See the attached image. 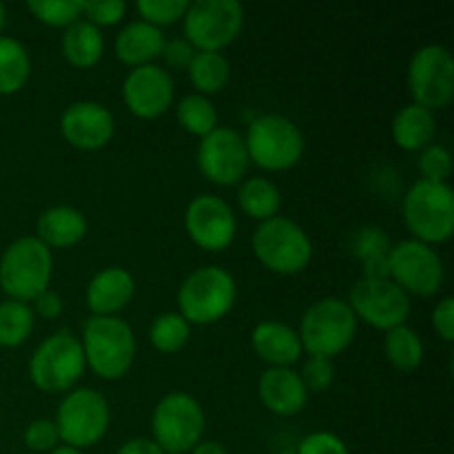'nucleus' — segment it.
I'll list each match as a JSON object with an SVG mask.
<instances>
[{"instance_id": "f257e3e1", "label": "nucleus", "mask_w": 454, "mask_h": 454, "mask_svg": "<svg viewBox=\"0 0 454 454\" xmlns=\"http://www.w3.org/2000/svg\"><path fill=\"white\" fill-rule=\"evenodd\" d=\"M301 348L310 357L331 359L344 353L357 335V317L341 297H324L304 313L300 324Z\"/></svg>"}, {"instance_id": "f03ea898", "label": "nucleus", "mask_w": 454, "mask_h": 454, "mask_svg": "<svg viewBox=\"0 0 454 454\" xmlns=\"http://www.w3.org/2000/svg\"><path fill=\"white\" fill-rule=\"evenodd\" d=\"M84 362L102 380H120L136 362V335L120 317L87 319L80 340Z\"/></svg>"}, {"instance_id": "7ed1b4c3", "label": "nucleus", "mask_w": 454, "mask_h": 454, "mask_svg": "<svg viewBox=\"0 0 454 454\" xmlns=\"http://www.w3.org/2000/svg\"><path fill=\"white\" fill-rule=\"evenodd\" d=\"M53 273L51 248L38 238H20L0 257V286L9 300L34 301L49 288Z\"/></svg>"}, {"instance_id": "20e7f679", "label": "nucleus", "mask_w": 454, "mask_h": 454, "mask_svg": "<svg viewBox=\"0 0 454 454\" xmlns=\"http://www.w3.org/2000/svg\"><path fill=\"white\" fill-rule=\"evenodd\" d=\"M403 220L415 239L428 244L448 242L454 233V193L446 182L419 180L403 198Z\"/></svg>"}, {"instance_id": "39448f33", "label": "nucleus", "mask_w": 454, "mask_h": 454, "mask_svg": "<svg viewBox=\"0 0 454 454\" xmlns=\"http://www.w3.org/2000/svg\"><path fill=\"white\" fill-rule=\"evenodd\" d=\"M238 297V284L229 270L220 266H202L195 269L182 282L177 291L180 315L189 324H215L233 309Z\"/></svg>"}, {"instance_id": "423d86ee", "label": "nucleus", "mask_w": 454, "mask_h": 454, "mask_svg": "<svg viewBox=\"0 0 454 454\" xmlns=\"http://www.w3.org/2000/svg\"><path fill=\"white\" fill-rule=\"evenodd\" d=\"M253 253L273 273L295 275L313 260V242L297 222L275 215L253 233Z\"/></svg>"}, {"instance_id": "0eeeda50", "label": "nucleus", "mask_w": 454, "mask_h": 454, "mask_svg": "<svg viewBox=\"0 0 454 454\" xmlns=\"http://www.w3.org/2000/svg\"><path fill=\"white\" fill-rule=\"evenodd\" d=\"M87 362L80 337L71 331H58L34 350L29 362V377L43 393H65L82 377Z\"/></svg>"}, {"instance_id": "6e6552de", "label": "nucleus", "mask_w": 454, "mask_h": 454, "mask_svg": "<svg viewBox=\"0 0 454 454\" xmlns=\"http://www.w3.org/2000/svg\"><path fill=\"white\" fill-rule=\"evenodd\" d=\"M247 153L251 162L264 171H286L295 167L304 153V136L293 120L266 114L248 124Z\"/></svg>"}, {"instance_id": "1a4fd4ad", "label": "nucleus", "mask_w": 454, "mask_h": 454, "mask_svg": "<svg viewBox=\"0 0 454 454\" xmlns=\"http://www.w3.org/2000/svg\"><path fill=\"white\" fill-rule=\"evenodd\" d=\"M182 20L186 43L195 51L220 53L242 31L244 9L238 0H195Z\"/></svg>"}, {"instance_id": "9d476101", "label": "nucleus", "mask_w": 454, "mask_h": 454, "mask_svg": "<svg viewBox=\"0 0 454 454\" xmlns=\"http://www.w3.org/2000/svg\"><path fill=\"white\" fill-rule=\"evenodd\" d=\"M111 424V411L106 399L93 388H75L65 395L58 408L56 428L60 442L82 450L91 448L106 434Z\"/></svg>"}, {"instance_id": "9b49d317", "label": "nucleus", "mask_w": 454, "mask_h": 454, "mask_svg": "<svg viewBox=\"0 0 454 454\" xmlns=\"http://www.w3.org/2000/svg\"><path fill=\"white\" fill-rule=\"evenodd\" d=\"M204 411L191 395L171 393L155 406L151 417L153 442L164 454H184L193 450L204 434Z\"/></svg>"}, {"instance_id": "f8f14e48", "label": "nucleus", "mask_w": 454, "mask_h": 454, "mask_svg": "<svg viewBox=\"0 0 454 454\" xmlns=\"http://www.w3.org/2000/svg\"><path fill=\"white\" fill-rule=\"evenodd\" d=\"M408 89L412 105L424 109H446L454 98V58L443 44L417 49L408 67Z\"/></svg>"}, {"instance_id": "ddd939ff", "label": "nucleus", "mask_w": 454, "mask_h": 454, "mask_svg": "<svg viewBox=\"0 0 454 454\" xmlns=\"http://www.w3.org/2000/svg\"><path fill=\"white\" fill-rule=\"evenodd\" d=\"M446 269L428 244L419 239H406L390 248L388 255V279H393L403 293L419 297H430L443 286Z\"/></svg>"}, {"instance_id": "4468645a", "label": "nucleus", "mask_w": 454, "mask_h": 454, "mask_svg": "<svg viewBox=\"0 0 454 454\" xmlns=\"http://www.w3.org/2000/svg\"><path fill=\"white\" fill-rule=\"evenodd\" d=\"M348 306L355 317L364 319L377 331L403 326L411 315V297L393 279L362 278L350 291Z\"/></svg>"}, {"instance_id": "2eb2a0df", "label": "nucleus", "mask_w": 454, "mask_h": 454, "mask_svg": "<svg viewBox=\"0 0 454 454\" xmlns=\"http://www.w3.org/2000/svg\"><path fill=\"white\" fill-rule=\"evenodd\" d=\"M248 164L251 160H248L244 137L233 129L217 127L200 142L198 167L213 184H238L247 176Z\"/></svg>"}, {"instance_id": "dca6fc26", "label": "nucleus", "mask_w": 454, "mask_h": 454, "mask_svg": "<svg viewBox=\"0 0 454 454\" xmlns=\"http://www.w3.org/2000/svg\"><path fill=\"white\" fill-rule=\"evenodd\" d=\"M184 226L193 244L204 251H224L233 244L238 220L229 204L217 195H198L189 202Z\"/></svg>"}, {"instance_id": "f3484780", "label": "nucleus", "mask_w": 454, "mask_h": 454, "mask_svg": "<svg viewBox=\"0 0 454 454\" xmlns=\"http://www.w3.org/2000/svg\"><path fill=\"white\" fill-rule=\"evenodd\" d=\"M124 105L133 115L153 120L167 114L173 102V78L158 65H145L133 69L122 84Z\"/></svg>"}, {"instance_id": "a211bd4d", "label": "nucleus", "mask_w": 454, "mask_h": 454, "mask_svg": "<svg viewBox=\"0 0 454 454\" xmlns=\"http://www.w3.org/2000/svg\"><path fill=\"white\" fill-rule=\"evenodd\" d=\"M60 131L71 146L82 151L102 149L111 142L115 122L105 105L93 100H80L67 106L60 118Z\"/></svg>"}, {"instance_id": "6ab92c4d", "label": "nucleus", "mask_w": 454, "mask_h": 454, "mask_svg": "<svg viewBox=\"0 0 454 454\" xmlns=\"http://www.w3.org/2000/svg\"><path fill=\"white\" fill-rule=\"evenodd\" d=\"M136 279L122 266H109L93 275L87 286V304L96 317H115L133 300Z\"/></svg>"}, {"instance_id": "aec40b11", "label": "nucleus", "mask_w": 454, "mask_h": 454, "mask_svg": "<svg viewBox=\"0 0 454 454\" xmlns=\"http://www.w3.org/2000/svg\"><path fill=\"white\" fill-rule=\"evenodd\" d=\"M260 399L275 415L291 417L304 411L309 390L293 368H269L260 377Z\"/></svg>"}, {"instance_id": "412c9836", "label": "nucleus", "mask_w": 454, "mask_h": 454, "mask_svg": "<svg viewBox=\"0 0 454 454\" xmlns=\"http://www.w3.org/2000/svg\"><path fill=\"white\" fill-rule=\"evenodd\" d=\"M253 350L270 368H291L301 357V341L295 328L278 319H266L253 328Z\"/></svg>"}, {"instance_id": "4be33fe9", "label": "nucleus", "mask_w": 454, "mask_h": 454, "mask_svg": "<svg viewBox=\"0 0 454 454\" xmlns=\"http://www.w3.org/2000/svg\"><path fill=\"white\" fill-rule=\"evenodd\" d=\"M164 43L167 40H164L162 29L145 20H137L124 27L118 34V38H115V56L124 65L137 69V67L153 65L155 58L162 56Z\"/></svg>"}, {"instance_id": "5701e85b", "label": "nucleus", "mask_w": 454, "mask_h": 454, "mask_svg": "<svg viewBox=\"0 0 454 454\" xmlns=\"http://www.w3.org/2000/svg\"><path fill=\"white\" fill-rule=\"evenodd\" d=\"M87 220L74 207H51L38 217V239L49 248H69L82 242Z\"/></svg>"}, {"instance_id": "b1692460", "label": "nucleus", "mask_w": 454, "mask_h": 454, "mask_svg": "<svg viewBox=\"0 0 454 454\" xmlns=\"http://www.w3.org/2000/svg\"><path fill=\"white\" fill-rule=\"evenodd\" d=\"M434 133H437V122L433 111L419 105L403 106L393 120L395 145L403 151H424L426 146L433 145Z\"/></svg>"}, {"instance_id": "393cba45", "label": "nucleus", "mask_w": 454, "mask_h": 454, "mask_svg": "<svg viewBox=\"0 0 454 454\" xmlns=\"http://www.w3.org/2000/svg\"><path fill=\"white\" fill-rule=\"evenodd\" d=\"M105 53V38L100 29L87 20H78L67 27L62 35V56L78 69H91Z\"/></svg>"}, {"instance_id": "a878e982", "label": "nucleus", "mask_w": 454, "mask_h": 454, "mask_svg": "<svg viewBox=\"0 0 454 454\" xmlns=\"http://www.w3.org/2000/svg\"><path fill=\"white\" fill-rule=\"evenodd\" d=\"M350 247H353L355 257L362 262L364 278L388 279V255L393 244L384 231L377 226H364L353 235Z\"/></svg>"}, {"instance_id": "bb28decb", "label": "nucleus", "mask_w": 454, "mask_h": 454, "mask_svg": "<svg viewBox=\"0 0 454 454\" xmlns=\"http://www.w3.org/2000/svg\"><path fill=\"white\" fill-rule=\"evenodd\" d=\"M31 74V60L27 49L16 38L0 35V96L18 93Z\"/></svg>"}, {"instance_id": "cd10ccee", "label": "nucleus", "mask_w": 454, "mask_h": 454, "mask_svg": "<svg viewBox=\"0 0 454 454\" xmlns=\"http://www.w3.org/2000/svg\"><path fill=\"white\" fill-rule=\"evenodd\" d=\"M238 202L242 213H247L253 220L266 222L278 215L282 195L279 189L266 177H248L238 193Z\"/></svg>"}, {"instance_id": "c85d7f7f", "label": "nucleus", "mask_w": 454, "mask_h": 454, "mask_svg": "<svg viewBox=\"0 0 454 454\" xmlns=\"http://www.w3.org/2000/svg\"><path fill=\"white\" fill-rule=\"evenodd\" d=\"M186 69H189V78L193 87L207 98L222 91L231 75L229 60L217 51H195L193 60Z\"/></svg>"}, {"instance_id": "c756f323", "label": "nucleus", "mask_w": 454, "mask_h": 454, "mask_svg": "<svg viewBox=\"0 0 454 454\" xmlns=\"http://www.w3.org/2000/svg\"><path fill=\"white\" fill-rule=\"evenodd\" d=\"M384 350L388 362L402 372L415 371L424 362V344H421L419 335L406 324L386 331Z\"/></svg>"}, {"instance_id": "7c9ffc66", "label": "nucleus", "mask_w": 454, "mask_h": 454, "mask_svg": "<svg viewBox=\"0 0 454 454\" xmlns=\"http://www.w3.org/2000/svg\"><path fill=\"white\" fill-rule=\"evenodd\" d=\"M35 315L34 309L25 301L7 300L0 304V346L16 348L29 340L34 331Z\"/></svg>"}, {"instance_id": "2f4dec72", "label": "nucleus", "mask_w": 454, "mask_h": 454, "mask_svg": "<svg viewBox=\"0 0 454 454\" xmlns=\"http://www.w3.org/2000/svg\"><path fill=\"white\" fill-rule=\"evenodd\" d=\"M177 122L191 136L204 137L217 129V111L213 102L202 93H191L184 96L177 105Z\"/></svg>"}, {"instance_id": "473e14b6", "label": "nucleus", "mask_w": 454, "mask_h": 454, "mask_svg": "<svg viewBox=\"0 0 454 454\" xmlns=\"http://www.w3.org/2000/svg\"><path fill=\"white\" fill-rule=\"evenodd\" d=\"M191 337V324L180 313H162L149 328V340L160 353H177Z\"/></svg>"}, {"instance_id": "72a5a7b5", "label": "nucleus", "mask_w": 454, "mask_h": 454, "mask_svg": "<svg viewBox=\"0 0 454 454\" xmlns=\"http://www.w3.org/2000/svg\"><path fill=\"white\" fill-rule=\"evenodd\" d=\"M27 7L49 27H69L82 16V0H31Z\"/></svg>"}, {"instance_id": "f704fd0d", "label": "nucleus", "mask_w": 454, "mask_h": 454, "mask_svg": "<svg viewBox=\"0 0 454 454\" xmlns=\"http://www.w3.org/2000/svg\"><path fill=\"white\" fill-rule=\"evenodd\" d=\"M186 9H189L186 0H140L137 3L142 20L158 27V29L162 25H173V22L182 20Z\"/></svg>"}, {"instance_id": "c9c22d12", "label": "nucleus", "mask_w": 454, "mask_h": 454, "mask_svg": "<svg viewBox=\"0 0 454 454\" xmlns=\"http://www.w3.org/2000/svg\"><path fill=\"white\" fill-rule=\"evenodd\" d=\"M421 180L428 182H446L452 173V155L443 145H430L421 151L419 162Z\"/></svg>"}, {"instance_id": "e433bc0d", "label": "nucleus", "mask_w": 454, "mask_h": 454, "mask_svg": "<svg viewBox=\"0 0 454 454\" xmlns=\"http://www.w3.org/2000/svg\"><path fill=\"white\" fill-rule=\"evenodd\" d=\"M60 434H58L56 421L35 419L25 430V446L34 452H51L58 448Z\"/></svg>"}, {"instance_id": "4c0bfd02", "label": "nucleus", "mask_w": 454, "mask_h": 454, "mask_svg": "<svg viewBox=\"0 0 454 454\" xmlns=\"http://www.w3.org/2000/svg\"><path fill=\"white\" fill-rule=\"evenodd\" d=\"M82 13L87 16V22L100 27H111L120 22L127 13V4L122 0H96V3H87L82 0Z\"/></svg>"}, {"instance_id": "58836bf2", "label": "nucleus", "mask_w": 454, "mask_h": 454, "mask_svg": "<svg viewBox=\"0 0 454 454\" xmlns=\"http://www.w3.org/2000/svg\"><path fill=\"white\" fill-rule=\"evenodd\" d=\"M300 377L309 393H324L335 380V368H333L331 359L310 357L304 364V371Z\"/></svg>"}, {"instance_id": "ea45409f", "label": "nucleus", "mask_w": 454, "mask_h": 454, "mask_svg": "<svg viewBox=\"0 0 454 454\" xmlns=\"http://www.w3.org/2000/svg\"><path fill=\"white\" fill-rule=\"evenodd\" d=\"M297 454H348V446L333 433H313L300 443Z\"/></svg>"}, {"instance_id": "a19ab883", "label": "nucleus", "mask_w": 454, "mask_h": 454, "mask_svg": "<svg viewBox=\"0 0 454 454\" xmlns=\"http://www.w3.org/2000/svg\"><path fill=\"white\" fill-rule=\"evenodd\" d=\"M195 56V49L191 47L186 40H168V43H164L162 47V56L164 62H167L168 67H176V69H186V67L191 65V60H193Z\"/></svg>"}, {"instance_id": "79ce46f5", "label": "nucleus", "mask_w": 454, "mask_h": 454, "mask_svg": "<svg viewBox=\"0 0 454 454\" xmlns=\"http://www.w3.org/2000/svg\"><path fill=\"white\" fill-rule=\"evenodd\" d=\"M433 326L443 341L454 340V300L446 297L433 310Z\"/></svg>"}, {"instance_id": "37998d69", "label": "nucleus", "mask_w": 454, "mask_h": 454, "mask_svg": "<svg viewBox=\"0 0 454 454\" xmlns=\"http://www.w3.org/2000/svg\"><path fill=\"white\" fill-rule=\"evenodd\" d=\"M34 304H35V313H38L40 317H44V319L60 317L62 300H60V295H58V293L49 291V288H47V291L40 293V295L35 297Z\"/></svg>"}, {"instance_id": "c03bdc74", "label": "nucleus", "mask_w": 454, "mask_h": 454, "mask_svg": "<svg viewBox=\"0 0 454 454\" xmlns=\"http://www.w3.org/2000/svg\"><path fill=\"white\" fill-rule=\"evenodd\" d=\"M118 454H164V450L153 442V439L140 437L124 443V446L118 450Z\"/></svg>"}, {"instance_id": "a18cd8bd", "label": "nucleus", "mask_w": 454, "mask_h": 454, "mask_svg": "<svg viewBox=\"0 0 454 454\" xmlns=\"http://www.w3.org/2000/svg\"><path fill=\"white\" fill-rule=\"evenodd\" d=\"M191 452L193 454H229L224 450V446H220L217 442H200Z\"/></svg>"}, {"instance_id": "49530a36", "label": "nucleus", "mask_w": 454, "mask_h": 454, "mask_svg": "<svg viewBox=\"0 0 454 454\" xmlns=\"http://www.w3.org/2000/svg\"><path fill=\"white\" fill-rule=\"evenodd\" d=\"M49 454H82V452L75 450V448H71V446H60V448H56V450H51Z\"/></svg>"}, {"instance_id": "de8ad7c7", "label": "nucleus", "mask_w": 454, "mask_h": 454, "mask_svg": "<svg viewBox=\"0 0 454 454\" xmlns=\"http://www.w3.org/2000/svg\"><path fill=\"white\" fill-rule=\"evenodd\" d=\"M4 22H7V9H4V4L0 3V31L4 29Z\"/></svg>"}, {"instance_id": "09e8293b", "label": "nucleus", "mask_w": 454, "mask_h": 454, "mask_svg": "<svg viewBox=\"0 0 454 454\" xmlns=\"http://www.w3.org/2000/svg\"><path fill=\"white\" fill-rule=\"evenodd\" d=\"M279 454H297V450H282Z\"/></svg>"}]
</instances>
